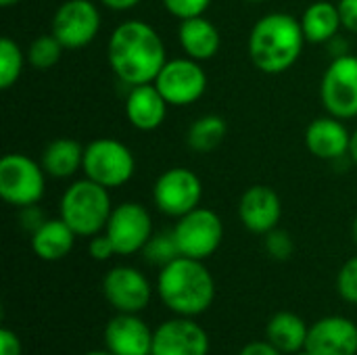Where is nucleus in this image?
<instances>
[{"instance_id":"1","label":"nucleus","mask_w":357,"mask_h":355,"mask_svg":"<svg viewBox=\"0 0 357 355\" xmlns=\"http://www.w3.org/2000/svg\"><path fill=\"white\" fill-rule=\"evenodd\" d=\"M107 61L115 77L132 88L153 84L167 63V52L161 33L151 23L128 19L111 31Z\"/></svg>"},{"instance_id":"2","label":"nucleus","mask_w":357,"mask_h":355,"mask_svg":"<svg viewBox=\"0 0 357 355\" xmlns=\"http://www.w3.org/2000/svg\"><path fill=\"white\" fill-rule=\"evenodd\" d=\"M305 42L301 21L291 13L274 10L259 17L251 27L247 52L261 73L280 75L301 59Z\"/></svg>"},{"instance_id":"3","label":"nucleus","mask_w":357,"mask_h":355,"mask_svg":"<svg viewBox=\"0 0 357 355\" xmlns=\"http://www.w3.org/2000/svg\"><path fill=\"white\" fill-rule=\"evenodd\" d=\"M157 295L174 316L197 318L213 305L215 280L201 259L180 255L159 270Z\"/></svg>"},{"instance_id":"4","label":"nucleus","mask_w":357,"mask_h":355,"mask_svg":"<svg viewBox=\"0 0 357 355\" xmlns=\"http://www.w3.org/2000/svg\"><path fill=\"white\" fill-rule=\"evenodd\" d=\"M111 211L113 203L109 188L92 182L86 176L82 180L71 182L59 201V218L77 236L92 239L105 232Z\"/></svg>"},{"instance_id":"5","label":"nucleus","mask_w":357,"mask_h":355,"mask_svg":"<svg viewBox=\"0 0 357 355\" xmlns=\"http://www.w3.org/2000/svg\"><path fill=\"white\" fill-rule=\"evenodd\" d=\"M84 176L113 190L126 186L136 174V159L128 144L115 138H96L84 151Z\"/></svg>"},{"instance_id":"6","label":"nucleus","mask_w":357,"mask_h":355,"mask_svg":"<svg viewBox=\"0 0 357 355\" xmlns=\"http://www.w3.org/2000/svg\"><path fill=\"white\" fill-rule=\"evenodd\" d=\"M46 172L42 163L25 153H6L0 159V197L17 207L38 205L46 192Z\"/></svg>"},{"instance_id":"7","label":"nucleus","mask_w":357,"mask_h":355,"mask_svg":"<svg viewBox=\"0 0 357 355\" xmlns=\"http://www.w3.org/2000/svg\"><path fill=\"white\" fill-rule=\"evenodd\" d=\"M172 230L180 255L201 262L211 257L224 241V222L209 207H197L190 213L178 218Z\"/></svg>"},{"instance_id":"8","label":"nucleus","mask_w":357,"mask_h":355,"mask_svg":"<svg viewBox=\"0 0 357 355\" xmlns=\"http://www.w3.org/2000/svg\"><path fill=\"white\" fill-rule=\"evenodd\" d=\"M102 27V15L94 0H65L52 17L50 31L65 50H77L92 44Z\"/></svg>"},{"instance_id":"9","label":"nucleus","mask_w":357,"mask_h":355,"mask_svg":"<svg viewBox=\"0 0 357 355\" xmlns=\"http://www.w3.org/2000/svg\"><path fill=\"white\" fill-rule=\"evenodd\" d=\"M320 98L328 115L339 119L357 117V56L347 52L335 56L320 84Z\"/></svg>"},{"instance_id":"10","label":"nucleus","mask_w":357,"mask_h":355,"mask_svg":"<svg viewBox=\"0 0 357 355\" xmlns=\"http://www.w3.org/2000/svg\"><path fill=\"white\" fill-rule=\"evenodd\" d=\"M203 199V182L188 167H172L165 169L153 186L155 207L169 218H182L192 209L201 207Z\"/></svg>"},{"instance_id":"11","label":"nucleus","mask_w":357,"mask_h":355,"mask_svg":"<svg viewBox=\"0 0 357 355\" xmlns=\"http://www.w3.org/2000/svg\"><path fill=\"white\" fill-rule=\"evenodd\" d=\"M169 107L195 105L207 90V73L201 61L190 56L167 59L163 69L153 82Z\"/></svg>"},{"instance_id":"12","label":"nucleus","mask_w":357,"mask_h":355,"mask_svg":"<svg viewBox=\"0 0 357 355\" xmlns=\"http://www.w3.org/2000/svg\"><path fill=\"white\" fill-rule=\"evenodd\" d=\"M105 232L113 241L117 255L128 257V255L140 253L151 241V236L155 234L153 218L142 203L126 201L113 207Z\"/></svg>"},{"instance_id":"13","label":"nucleus","mask_w":357,"mask_h":355,"mask_svg":"<svg viewBox=\"0 0 357 355\" xmlns=\"http://www.w3.org/2000/svg\"><path fill=\"white\" fill-rule=\"evenodd\" d=\"M102 295L119 314L142 312L153 297L149 278L132 266H115L102 278Z\"/></svg>"},{"instance_id":"14","label":"nucleus","mask_w":357,"mask_h":355,"mask_svg":"<svg viewBox=\"0 0 357 355\" xmlns=\"http://www.w3.org/2000/svg\"><path fill=\"white\" fill-rule=\"evenodd\" d=\"M209 337L195 318L176 316L161 322L153 335L151 355H207Z\"/></svg>"},{"instance_id":"15","label":"nucleus","mask_w":357,"mask_h":355,"mask_svg":"<svg viewBox=\"0 0 357 355\" xmlns=\"http://www.w3.org/2000/svg\"><path fill=\"white\" fill-rule=\"evenodd\" d=\"M238 218L249 232L266 236L280 224L282 201L274 188L266 184H255L243 192L238 201Z\"/></svg>"},{"instance_id":"16","label":"nucleus","mask_w":357,"mask_h":355,"mask_svg":"<svg viewBox=\"0 0 357 355\" xmlns=\"http://www.w3.org/2000/svg\"><path fill=\"white\" fill-rule=\"evenodd\" d=\"M305 349L314 355H357V324L343 316H326L310 326Z\"/></svg>"},{"instance_id":"17","label":"nucleus","mask_w":357,"mask_h":355,"mask_svg":"<svg viewBox=\"0 0 357 355\" xmlns=\"http://www.w3.org/2000/svg\"><path fill=\"white\" fill-rule=\"evenodd\" d=\"M155 331L138 314H119L105 326V345L115 355H151Z\"/></svg>"},{"instance_id":"18","label":"nucleus","mask_w":357,"mask_h":355,"mask_svg":"<svg viewBox=\"0 0 357 355\" xmlns=\"http://www.w3.org/2000/svg\"><path fill=\"white\" fill-rule=\"evenodd\" d=\"M305 146L318 159L339 161L349 155L351 132L345 121L335 115L316 117L305 130Z\"/></svg>"},{"instance_id":"19","label":"nucleus","mask_w":357,"mask_h":355,"mask_svg":"<svg viewBox=\"0 0 357 355\" xmlns=\"http://www.w3.org/2000/svg\"><path fill=\"white\" fill-rule=\"evenodd\" d=\"M167 100L155 84L132 86L126 96V117L132 128L140 132H153L163 126L167 117Z\"/></svg>"},{"instance_id":"20","label":"nucleus","mask_w":357,"mask_h":355,"mask_svg":"<svg viewBox=\"0 0 357 355\" xmlns=\"http://www.w3.org/2000/svg\"><path fill=\"white\" fill-rule=\"evenodd\" d=\"M178 42L186 56L195 61H209L220 52L222 33L218 25L205 15L184 19L178 25Z\"/></svg>"},{"instance_id":"21","label":"nucleus","mask_w":357,"mask_h":355,"mask_svg":"<svg viewBox=\"0 0 357 355\" xmlns=\"http://www.w3.org/2000/svg\"><path fill=\"white\" fill-rule=\"evenodd\" d=\"M84 151L86 146L73 138H54L44 146L40 163L50 178L67 180L84 167Z\"/></svg>"},{"instance_id":"22","label":"nucleus","mask_w":357,"mask_h":355,"mask_svg":"<svg viewBox=\"0 0 357 355\" xmlns=\"http://www.w3.org/2000/svg\"><path fill=\"white\" fill-rule=\"evenodd\" d=\"M75 239L77 234L61 218H52L31 234V249L44 262H59L71 253Z\"/></svg>"},{"instance_id":"23","label":"nucleus","mask_w":357,"mask_h":355,"mask_svg":"<svg viewBox=\"0 0 357 355\" xmlns=\"http://www.w3.org/2000/svg\"><path fill=\"white\" fill-rule=\"evenodd\" d=\"M301 29L310 44H328L333 38L339 36L343 27L337 2L318 0L312 2L301 15Z\"/></svg>"},{"instance_id":"24","label":"nucleus","mask_w":357,"mask_h":355,"mask_svg":"<svg viewBox=\"0 0 357 355\" xmlns=\"http://www.w3.org/2000/svg\"><path fill=\"white\" fill-rule=\"evenodd\" d=\"M310 326L295 312H278L270 318L266 326V341H270L278 352L293 355L305 349Z\"/></svg>"},{"instance_id":"25","label":"nucleus","mask_w":357,"mask_h":355,"mask_svg":"<svg viewBox=\"0 0 357 355\" xmlns=\"http://www.w3.org/2000/svg\"><path fill=\"white\" fill-rule=\"evenodd\" d=\"M226 134H228L226 119L215 113H207L192 121L186 134V142L195 153L205 155V153H213L224 142Z\"/></svg>"},{"instance_id":"26","label":"nucleus","mask_w":357,"mask_h":355,"mask_svg":"<svg viewBox=\"0 0 357 355\" xmlns=\"http://www.w3.org/2000/svg\"><path fill=\"white\" fill-rule=\"evenodd\" d=\"M25 65H27V54L23 52V48L13 38L4 36L0 40V88L2 90L13 88L19 82Z\"/></svg>"},{"instance_id":"27","label":"nucleus","mask_w":357,"mask_h":355,"mask_svg":"<svg viewBox=\"0 0 357 355\" xmlns=\"http://www.w3.org/2000/svg\"><path fill=\"white\" fill-rule=\"evenodd\" d=\"M65 46L59 42V38L50 31V33H42L38 38H33L25 50L27 54V65H31L38 71H46L50 67H54L61 56H63Z\"/></svg>"},{"instance_id":"28","label":"nucleus","mask_w":357,"mask_h":355,"mask_svg":"<svg viewBox=\"0 0 357 355\" xmlns=\"http://www.w3.org/2000/svg\"><path fill=\"white\" fill-rule=\"evenodd\" d=\"M144 253V259L153 266H167L169 262L178 259L180 257V249H178V243H176V236H174V230L169 232H159V234H153L151 241L146 243V247L142 249Z\"/></svg>"},{"instance_id":"29","label":"nucleus","mask_w":357,"mask_h":355,"mask_svg":"<svg viewBox=\"0 0 357 355\" xmlns=\"http://www.w3.org/2000/svg\"><path fill=\"white\" fill-rule=\"evenodd\" d=\"M264 245H266L268 255H270L272 259H276V262H287V259H291V255H293V251H295V243H293L291 234H289L287 230H278V228H274L272 232L266 234Z\"/></svg>"},{"instance_id":"30","label":"nucleus","mask_w":357,"mask_h":355,"mask_svg":"<svg viewBox=\"0 0 357 355\" xmlns=\"http://www.w3.org/2000/svg\"><path fill=\"white\" fill-rule=\"evenodd\" d=\"M337 289H339V295L347 301V303H354L357 305V255L347 259L343 264V268L339 270V276H337Z\"/></svg>"},{"instance_id":"31","label":"nucleus","mask_w":357,"mask_h":355,"mask_svg":"<svg viewBox=\"0 0 357 355\" xmlns=\"http://www.w3.org/2000/svg\"><path fill=\"white\" fill-rule=\"evenodd\" d=\"M161 2L163 8L180 21L205 15L211 4V0H161Z\"/></svg>"},{"instance_id":"32","label":"nucleus","mask_w":357,"mask_h":355,"mask_svg":"<svg viewBox=\"0 0 357 355\" xmlns=\"http://www.w3.org/2000/svg\"><path fill=\"white\" fill-rule=\"evenodd\" d=\"M88 253H90V257H92L94 262H107V259H111L113 255H117L115 245H113V241L109 239L107 232H100V234H96V236L90 239Z\"/></svg>"},{"instance_id":"33","label":"nucleus","mask_w":357,"mask_h":355,"mask_svg":"<svg viewBox=\"0 0 357 355\" xmlns=\"http://www.w3.org/2000/svg\"><path fill=\"white\" fill-rule=\"evenodd\" d=\"M337 6L343 27L357 36V0H339Z\"/></svg>"},{"instance_id":"34","label":"nucleus","mask_w":357,"mask_h":355,"mask_svg":"<svg viewBox=\"0 0 357 355\" xmlns=\"http://www.w3.org/2000/svg\"><path fill=\"white\" fill-rule=\"evenodd\" d=\"M44 222H46V218H44V213H42V209L38 205H29V207L21 209V224L29 234H33Z\"/></svg>"},{"instance_id":"35","label":"nucleus","mask_w":357,"mask_h":355,"mask_svg":"<svg viewBox=\"0 0 357 355\" xmlns=\"http://www.w3.org/2000/svg\"><path fill=\"white\" fill-rule=\"evenodd\" d=\"M21 352H23L21 339L10 328H2L0 331V355H21Z\"/></svg>"},{"instance_id":"36","label":"nucleus","mask_w":357,"mask_h":355,"mask_svg":"<svg viewBox=\"0 0 357 355\" xmlns=\"http://www.w3.org/2000/svg\"><path fill=\"white\" fill-rule=\"evenodd\" d=\"M238 355H284V354H282V352H278L270 341H253V343L245 345Z\"/></svg>"},{"instance_id":"37","label":"nucleus","mask_w":357,"mask_h":355,"mask_svg":"<svg viewBox=\"0 0 357 355\" xmlns=\"http://www.w3.org/2000/svg\"><path fill=\"white\" fill-rule=\"evenodd\" d=\"M100 6L109 8V10H115V13H126V10H132L136 8L142 0H96Z\"/></svg>"},{"instance_id":"38","label":"nucleus","mask_w":357,"mask_h":355,"mask_svg":"<svg viewBox=\"0 0 357 355\" xmlns=\"http://www.w3.org/2000/svg\"><path fill=\"white\" fill-rule=\"evenodd\" d=\"M349 157L357 165V128L351 132V149H349Z\"/></svg>"},{"instance_id":"39","label":"nucleus","mask_w":357,"mask_h":355,"mask_svg":"<svg viewBox=\"0 0 357 355\" xmlns=\"http://www.w3.org/2000/svg\"><path fill=\"white\" fill-rule=\"evenodd\" d=\"M21 0H0V6H4V8H10V6H15V4H19Z\"/></svg>"},{"instance_id":"40","label":"nucleus","mask_w":357,"mask_h":355,"mask_svg":"<svg viewBox=\"0 0 357 355\" xmlns=\"http://www.w3.org/2000/svg\"><path fill=\"white\" fill-rule=\"evenodd\" d=\"M84 355H115V354H111L109 349H105V352H88V354H84Z\"/></svg>"},{"instance_id":"41","label":"nucleus","mask_w":357,"mask_h":355,"mask_svg":"<svg viewBox=\"0 0 357 355\" xmlns=\"http://www.w3.org/2000/svg\"><path fill=\"white\" fill-rule=\"evenodd\" d=\"M351 232H354V241H356V245H357V216H356V220H354V226H351Z\"/></svg>"},{"instance_id":"42","label":"nucleus","mask_w":357,"mask_h":355,"mask_svg":"<svg viewBox=\"0 0 357 355\" xmlns=\"http://www.w3.org/2000/svg\"><path fill=\"white\" fill-rule=\"evenodd\" d=\"M293 355H314L310 349H301V352H297V354H293Z\"/></svg>"},{"instance_id":"43","label":"nucleus","mask_w":357,"mask_h":355,"mask_svg":"<svg viewBox=\"0 0 357 355\" xmlns=\"http://www.w3.org/2000/svg\"><path fill=\"white\" fill-rule=\"evenodd\" d=\"M247 2H266V0H247Z\"/></svg>"}]
</instances>
